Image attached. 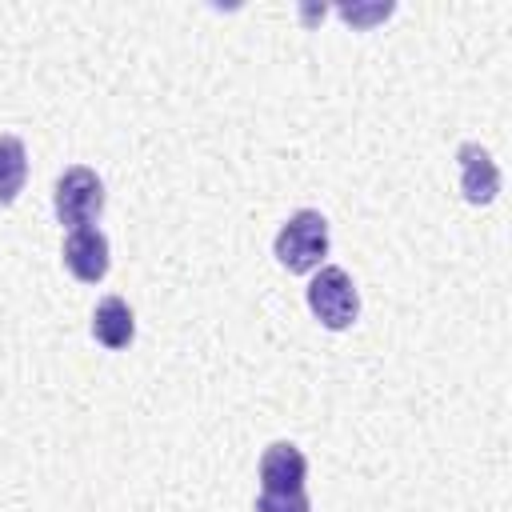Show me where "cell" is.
<instances>
[{
  "label": "cell",
  "mask_w": 512,
  "mask_h": 512,
  "mask_svg": "<svg viewBox=\"0 0 512 512\" xmlns=\"http://www.w3.org/2000/svg\"><path fill=\"white\" fill-rule=\"evenodd\" d=\"M272 252L276 260L288 268V272H312L324 256H328V220L316 212V208H300L292 212L276 240H272Z\"/></svg>",
  "instance_id": "1"
},
{
  "label": "cell",
  "mask_w": 512,
  "mask_h": 512,
  "mask_svg": "<svg viewBox=\"0 0 512 512\" xmlns=\"http://www.w3.org/2000/svg\"><path fill=\"white\" fill-rule=\"evenodd\" d=\"M52 212L68 228H88L104 212V184H100V176L92 168H84V164L64 168L56 176V188H52Z\"/></svg>",
  "instance_id": "2"
},
{
  "label": "cell",
  "mask_w": 512,
  "mask_h": 512,
  "mask_svg": "<svg viewBox=\"0 0 512 512\" xmlns=\"http://www.w3.org/2000/svg\"><path fill=\"white\" fill-rule=\"evenodd\" d=\"M308 308H312V316H316L324 328L344 332V328L360 316V292H356V284H352V276H348L344 268L328 264V268H320V272L312 276V284H308Z\"/></svg>",
  "instance_id": "3"
},
{
  "label": "cell",
  "mask_w": 512,
  "mask_h": 512,
  "mask_svg": "<svg viewBox=\"0 0 512 512\" xmlns=\"http://www.w3.org/2000/svg\"><path fill=\"white\" fill-rule=\"evenodd\" d=\"M64 268L80 280V284H100L108 276V236L100 228H72L64 236Z\"/></svg>",
  "instance_id": "4"
},
{
  "label": "cell",
  "mask_w": 512,
  "mask_h": 512,
  "mask_svg": "<svg viewBox=\"0 0 512 512\" xmlns=\"http://www.w3.org/2000/svg\"><path fill=\"white\" fill-rule=\"evenodd\" d=\"M304 480H308V460L292 440H276L264 448V456H260V488L264 492H276V496L304 492Z\"/></svg>",
  "instance_id": "5"
},
{
  "label": "cell",
  "mask_w": 512,
  "mask_h": 512,
  "mask_svg": "<svg viewBox=\"0 0 512 512\" xmlns=\"http://www.w3.org/2000/svg\"><path fill=\"white\" fill-rule=\"evenodd\" d=\"M456 164H460V192L468 204H492L500 192V168L488 156V148H480L476 140H464L456 148Z\"/></svg>",
  "instance_id": "6"
},
{
  "label": "cell",
  "mask_w": 512,
  "mask_h": 512,
  "mask_svg": "<svg viewBox=\"0 0 512 512\" xmlns=\"http://www.w3.org/2000/svg\"><path fill=\"white\" fill-rule=\"evenodd\" d=\"M92 336H96L104 348H112V352L128 348L132 336H136L132 308H128L120 296H104V300L92 308Z\"/></svg>",
  "instance_id": "7"
},
{
  "label": "cell",
  "mask_w": 512,
  "mask_h": 512,
  "mask_svg": "<svg viewBox=\"0 0 512 512\" xmlns=\"http://www.w3.org/2000/svg\"><path fill=\"white\" fill-rule=\"evenodd\" d=\"M28 180V148L20 136H0V204H12Z\"/></svg>",
  "instance_id": "8"
},
{
  "label": "cell",
  "mask_w": 512,
  "mask_h": 512,
  "mask_svg": "<svg viewBox=\"0 0 512 512\" xmlns=\"http://www.w3.org/2000/svg\"><path fill=\"white\" fill-rule=\"evenodd\" d=\"M256 512H312V500H308V492H284V496L260 492Z\"/></svg>",
  "instance_id": "9"
}]
</instances>
